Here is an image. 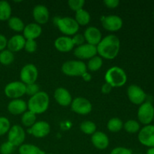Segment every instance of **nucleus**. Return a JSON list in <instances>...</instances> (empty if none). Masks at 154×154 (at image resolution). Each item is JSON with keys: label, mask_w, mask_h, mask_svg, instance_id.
I'll return each instance as SVG.
<instances>
[{"label": "nucleus", "mask_w": 154, "mask_h": 154, "mask_svg": "<svg viewBox=\"0 0 154 154\" xmlns=\"http://www.w3.org/2000/svg\"><path fill=\"white\" fill-rule=\"evenodd\" d=\"M120 41L115 35H109L103 38L96 46L97 54L102 58L111 60L115 59L120 52Z\"/></svg>", "instance_id": "obj_1"}, {"label": "nucleus", "mask_w": 154, "mask_h": 154, "mask_svg": "<svg viewBox=\"0 0 154 154\" xmlns=\"http://www.w3.org/2000/svg\"><path fill=\"white\" fill-rule=\"evenodd\" d=\"M50 104V98L47 93L40 91L37 94L31 96L27 102L29 111L35 114H41L48 110Z\"/></svg>", "instance_id": "obj_2"}, {"label": "nucleus", "mask_w": 154, "mask_h": 154, "mask_svg": "<svg viewBox=\"0 0 154 154\" xmlns=\"http://www.w3.org/2000/svg\"><path fill=\"white\" fill-rule=\"evenodd\" d=\"M105 82L109 84L112 87H121L127 81L126 72L118 66L110 68L105 75Z\"/></svg>", "instance_id": "obj_3"}, {"label": "nucleus", "mask_w": 154, "mask_h": 154, "mask_svg": "<svg viewBox=\"0 0 154 154\" xmlns=\"http://www.w3.org/2000/svg\"><path fill=\"white\" fill-rule=\"evenodd\" d=\"M61 69L64 75L71 77H81L87 72V65L81 60L66 61L63 64Z\"/></svg>", "instance_id": "obj_4"}, {"label": "nucleus", "mask_w": 154, "mask_h": 154, "mask_svg": "<svg viewBox=\"0 0 154 154\" xmlns=\"http://www.w3.org/2000/svg\"><path fill=\"white\" fill-rule=\"evenodd\" d=\"M56 24L60 31L65 35L69 37L77 34L80 27L75 18L69 17L58 18L56 21Z\"/></svg>", "instance_id": "obj_5"}, {"label": "nucleus", "mask_w": 154, "mask_h": 154, "mask_svg": "<svg viewBox=\"0 0 154 154\" xmlns=\"http://www.w3.org/2000/svg\"><path fill=\"white\" fill-rule=\"evenodd\" d=\"M138 120L144 126L150 125L154 118V106L150 102H144L139 106L137 112Z\"/></svg>", "instance_id": "obj_6"}, {"label": "nucleus", "mask_w": 154, "mask_h": 154, "mask_svg": "<svg viewBox=\"0 0 154 154\" xmlns=\"http://www.w3.org/2000/svg\"><path fill=\"white\" fill-rule=\"evenodd\" d=\"M38 76V71L34 64L29 63L21 69L20 78L24 84H31L35 83Z\"/></svg>", "instance_id": "obj_7"}, {"label": "nucleus", "mask_w": 154, "mask_h": 154, "mask_svg": "<svg viewBox=\"0 0 154 154\" xmlns=\"http://www.w3.org/2000/svg\"><path fill=\"white\" fill-rule=\"evenodd\" d=\"M4 92L8 98L20 99L26 94V84L21 81H13L5 86Z\"/></svg>", "instance_id": "obj_8"}, {"label": "nucleus", "mask_w": 154, "mask_h": 154, "mask_svg": "<svg viewBox=\"0 0 154 154\" xmlns=\"http://www.w3.org/2000/svg\"><path fill=\"white\" fill-rule=\"evenodd\" d=\"M127 96L129 100L132 104L136 105H141L146 102L147 94L141 87L139 86L132 84L129 86L127 89Z\"/></svg>", "instance_id": "obj_9"}, {"label": "nucleus", "mask_w": 154, "mask_h": 154, "mask_svg": "<svg viewBox=\"0 0 154 154\" xmlns=\"http://www.w3.org/2000/svg\"><path fill=\"white\" fill-rule=\"evenodd\" d=\"M26 138V132L22 126L14 125L8 132V141L13 144L15 147L23 144Z\"/></svg>", "instance_id": "obj_10"}, {"label": "nucleus", "mask_w": 154, "mask_h": 154, "mask_svg": "<svg viewBox=\"0 0 154 154\" xmlns=\"http://www.w3.org/2000/svg\"><path fill=\"white\" fill-rule=\"evenodd\" d=\"M72 111L80 115H87L91 112L93 105L88 99L83 97H77L71 104Z\"/></svg>", "instance_id": "obj_11"}, {"label": "nucleus", "mask_w": 154, "mask_h": 154, "mask_svg": "<svg viewBox=\"0 0 154 154\" xmlns=\"http://www.w3.org/2000/svg\"><path fill=\"white\" fill-rule=\"evenodd\" d=\"M138 138L142 145L149 148L154 147V125H147L140 129Z\"/></svg>", "instance_id": "obj_12"}, {"label": "nucleus", "mask_w": 154, "mask_h": 154, "mask_svg": "<svg viewBox=\"0 0 154 154\" xmlns=\"http://www.w3.org/2000/svg\"><path fill=\"white\" fill-rule=\"evenodd\" d=\"M102 26L109 32L119 31L123 27V20L117 15H108L102 17L101 19Z\"/></svg>", "instance_id": "obj_13"}, {"label": "nucleus", "mask_w": 154, "mask_h": 154, "mask_svg": "<svg viewBox=\"0 0 154 154\" xmlns=\"http://www.w3.org/2000/svg\"><path fill=\"white\" fill-rule=\"evenodd\" d=\"M74 54L79 60H90L97 54L96 46L84 44L81 46L77 47L74 51Z\"/></svg>", "instance_id": "obj_14"}, {"label": "nucleus", "mask_w": 154, "mask_h": 154, "mask_svg": "<svg viewBox=\"0 0 154 154\" xmlns=\"http://www.w3.org/2000/svg\"><path fill=\"white\" fill-rule=\"evenodd\" d=\"M51 132V126L45 121L35 122L32 126L27 129V132L38 138L46 137Z\"/></svg>", "instance_id": "obj_15"}, {"label": "nucleus", "mask_w": 154, "mask_h": 154, "mask_svg": "<svg viewBox=\"0 0 154 154\" xmlns=\"http://www.w3.org/2000/svg\"><path fill=\"white\" fill-rule=\"evenodd\" d=\"M32 16L36 23L41 26L48 22L50 13L46 6L43 5H37L32 10Z\"/></svg>", "instance_id": "obj_16"}, {"label": "nucleus", "mask_w": 154, "mask_h": 154, "mask_svg": "<svg viewBox=\"0 0 154 154\" xmlns=\"http://www.w3.org/2000/svg\"><path fill=\"white\" fill-rule=\"evenodd\" d=\"M84 38L87 44L97 46L102 39V32L100 30L95 26H89L84 32Z\"/></svg>", "instance_id": "obj_17"}, {"label": "nucleus", "mask_w": 154, "mask_h": 154, "mask_svg": "<svg viewBox=\"0 0 154 154\" xmlns=\"http://www.w3.org/2000/svg\"><path fill=\"white\" fill-rule=\"evenodd\" d=\"M54 99L61 106L67 107L72 104V97L68 90L63 87H59L54 91Z\"/></svg>", "instance_id": "obj_18"}, {"label": "nucleus", "mask_w": 154, "mask_h": 154, "mask_svg": "<svg viewBox=\"0 0 154 154\" xmlns=\"http://www.w3.org/2000/svg\"><path fill=\"white\" fill-rule=\"evenodd\" d=\"M23 32L26 40H35L42 35V28L36 23H31L25 26Z\"/></svg>", "instance_id": "obj_19"}, {"label": "nucleus", "mask_w": 154, "mask_h": 154, "mask_svg": "<svg viewBox=\"0 0 154 154\" xmlns=\"http://www.w3.org/2000/svg\"><path fill=\"white\" fill-rule=\"evenodd\" d=\"M54 47L60 52L67 53L72 51L75 47L72 39L69 36H61L54 42Z\"/></svg>", "instance_id": "obj_20"}, {"label": "nucleus", "mask_w": 154, "mask_h": 154, "mask_svg": "<svg viewBox=\"0 0 154 154\" xmlns=\"http://www.w3.org/2000/svg\"><path fill=\"white\" fill-rule=\"evenodd\" d=\"M27 109V102L20 99H13L8 105V111L13 115L23 114Z\"/></svg>", "instance_id": "obj_21"}, {"label": "nucleus", "mask_w": 154, "mask_h": 154, "mask_svg": "<svg viewBox=\"0 0 154 154\" xmlns=\"http://www.w3.org/2000/svg\"><path fill=\"white\" fill-rule=\"evenodd\" d=\"M92 144L99 150H105L109 145V138L103 132H96L92 135Z\"/></svg>", "instance_id": "obj_22"}, {"label": "nucleus", "mask_w": 154, "mask_h": 154, "mask_svg": "<svg viewBox=\"0 0 154 154\" xmlns=\"http://www.w3.org/2000/svg\"><path fill=\"white\" fill-rule=\"evenodd\" d=\"M26 39L21 35H14L12 36L7 43L8 50L12 53L18 52L24 48Z\"/></svg>", "instance_id": "obj_23"}, {"label": "nucleus", "mask_w": 154, "mask_h": 154, "mask_svg": "<svg viewBox=\"0 0 154 154\" xmlns=\"http://www.w3.org/2000/svg\"><path fill=\"white\" fill-rule=\"evenodd\" d=\"M19 154H45L44 150L32 144H23L18 149Z\"/></svg>", "instance_id": "obj_24"}, {"label": "nucleus", "mask_w": 154, "mask_h": 154, "mask_svg": "<svg viewBox=\"0 0 154 154\" xmlns=\"http://www.w3.org/2000/svg\"><path fill=\"white\" fill-rule=\"evenodd\" d=\"M11 17V7L7 1H0V20H8Z\"/></svg>", "instance_id": "obj_25"}, {"label": "nucleus", "mask_w": 154, "mask_h": 154, "mask_svg": "<svg viewBox=\"0 0 154 154\" xmlns=\"http://www.w3.org/2000/svg\"><path fill=\"white\" fill-rule=\"evenodd\" d=\"M8 25L9 28L14 32H23L25 27V24L22 20L18 17H11L10 19L8 20Z\"/></svg>", "instance_id": "obj_26"}, {"label": "nucleus", "mask_w": 154, "mask_h": 154, "mask_svg": "<svg viewBox=\"0 0 154 154\" xmlns=\"http://www.w3.org/2000/svg\"><path fill=\"white\" fill-rule=\"evenodd\" d=\"M75 20L79 26H86L90 22V14L83 8L75 13Z\"/></svg>", "instance_id": "obj_27"}, {"label": "nucleus", "mask_w": 154, "mask_h": 154, "mask_svg": "<svg viewBox=\"0 0 154 154\" xmlns=\"http://www.w3.org/2000/svg\"><path fill=\"white\" fill-rule=\"evenodd\" d=\"M102 64H103V60L102 57L99 56H95L93 58L89 60L87 65V70H90V72H97L102 68Z\"/></svg>", "instance_id": "obj_28"}, {"label": "nucleus", "mask_w": 154, "mask_h": 154, "mask_svg": "<svg viewBox=\"0 0 154 154\" xmlns=\"http://www.w3.org/2000/svg\"><path fill=\"white\" fill-rule=\"evenodd\" d=\"M36 114L30 111H26L22 114L21 117V123L26 127L30 128L35 123Z\"/></svg>", "instance_id": "obj_29"}, {"label": "nucleus", "mask_w": 154, "mask_h": 154, "mask_svg": "<svg viewBox=\"0 0 154 154\" xmlns=\"http://www.w3.org/2000/svg\"><path fill=\"white\" fill-rule=\"evenodd\" d=\"M107 128L111 132H117L123 128V123L120 118L113 117L108 120Z\"/></svg>", "instance_id": "obj_30"}, {"label": "nucleus", "mask_w": 154, "mask_h": 154, "mask_svg": "<svg viewBox=\"0 0 154 154\" xmlns=\"http://www.w3.org/2000/svg\"><path fill=\"white\" fill-rule=\"evenodd\" d=\"M80 129L81 132L86 135H93L96 132V125L94 122L86 120L81 123Z\"/></svg>", "instance_id": "obj_31"}, {"label": "nucleus", "mask_w": 154, "mask_h": 154, "mask_svg": "<svg viewBox=\"0 0 154 154\" xmlns=\"http://www.w3.org/2000/svg\"><path fill=\"white\" fill-rule=\"evenodd\" d=\"M123 128L129 134H135L141 129L140 123L137 120H129L123 123Z\"/></svg>", "instance_id": "obj_32"}, {"label": "nucleus", "mask_w": 154, "mask_h": 154, "mask_svg": "<svg viewBox=\"0 0 154 154\" xmlns=\"http://www.w3.org/2000/svg\"><path fill=\"white\" fill-rule=\"evenodd\" d=\"M14 60V53L8 50H4L0 52V63L4 66H9Z\"/></svg>", "instance_id": "obj_33"}, {"label": "nucleus", "mask_w": 154, "mask_h": 154, "mask_svg": "<svg viewBox=\"0 0 154 154\" xmlns=\"http://www.w3.org/2000/svg\"><path fill=\"white\" fill-rule=\"evenodd\" d=\"M11 129V123L7 117H0V136L8 133Z\"/></svg>", "instance_id": "obj_34"}, {"label": "nucleus", "mask_w": 154, "mask_h": 154, "mask_svg": "<svg viewBox=\"0 0 154 154\" xmlns=\"http://www.w3.org/2000/svg\"><path fill=\"white\" fill-rule=\"evenodd\" d=\"M84 4H85V1L84 0H69L68 2L69 8L75 12L83 9Z\"/></svg>", "instance_id": "obj_35"}, {"label": "nucleus", "mask_w": 154, "mask_h": 154, "mask_svg": "<svg viewBox=\"0 0 154 154\" xmlns=\"http://www.w3.org/2000/svg\"><path fill=\"white\" fill-rule=\"evenodd\" d=\"M15 147L9 141L4 142L0 146V153L1 154H12L14 150Z\"/></svg>", "instance_id": "obj_36"}, {"label": "nucleus", "mask_w": 154, "mask_h": 154, "mask_svg": "<svg viewBox=\"0 0 154 154\" xmlns=\"http://www.w3.org/2000/svg\"><path fill=\"white\" fill-rule=\"evenodd\" d=\"M38 92H40V88H39V86L35 83L26 85V94L29 96L30 97L37 94Z\"/></svg>", "instance_id": "obj_37"}, {"label": "nucleus", "mask_w": 154, "mask_h": 154, "mask_svg": "<svg viewBox=\"0 0 154 154\" xmlns=\"http://www.w3.org/2000/svg\"><path fill=\"white\" fill-rule=\"evenodd\" d=\"M37 48L38 45L35 40H26L23 49L26 52L29 53V54H32V53L35 52Z\"/></svg>", "instance_id": "obj_38"}, {"label": "nucleus", "mask_w": 154, "mask_h": 154, "mask_svg": "<svg viewBox=\"0 0 154 154\" xmlns=\"http://www.w3.org/2000/svg\"><path fill=\"white\" fill-rule=\"evenodd\" d=\"M72 39L74 45H75V46L78 47L84 45V44H85L84 43V42H85V38H84V35L77 33V34H75V35H73V37L72 38Z\"/></svg>", "instance_id": "obj_39"}, {"label": "nucleus", "mask_w": 154, "mask_h": 154, "mask_svg": "<svg viewBox=\"0 0 154 154\" xmlns=\"http://www.w3.org/2000/svg\"><path fill=\"white\" fill-rule=\"evenodd\" d=\"M110 154H132V151L126 147H117L113 149Z\"/></svg>", "instance_id": "obj_40"}, {"label": "nucleus", "mask_w": 154, "mask_h": 154, "mask_svg": "<svg viewBox=\"0 0 154 154\" xmlns=\"http://www.w3.org/2000/svg\"><path fill=\"white\" fill-rule=\"evenodd\" d=\"M104 4L108 8L114 9L118 7L120 5V1L119 0H105Z\"/></svg>", "instance_id": "obj_41"}, {"label": "nucleus", "mask_w": 154, "mask_h": 154, "mask_svg": "<svg viewBox=\"0 0 154 154\" xmlns=\"http://www.w3.org/2000/svg\"><path fill=\"white\" fill-rule=\"evenodd\" d=\"M7 43L8 40L5 36L0 34V52L5 50V48H7Z\"/></svg>", "instance_id": "obj_42"}, {"label": "nucleus", "mask_w": 154, "mask_h": 154, "mask_svg": "<svg viewBox=\"0 0 154 154\" xmlns=\"http://www.w3.org/2000/svg\"><path fill=\"white\" fill-rule=\"evenodd\" d=\"M113 87L110 85L109 84L105 82L103 85L102 86V88H101V91L104 94H108L109 93H111V90H112Z\"/></svg>", "instance_id": "obj_43"}, {"label": "nucleus", "mask_w": 154, "mask_h": 154, "mask_svg": "<svg viewBox=\"0 0 154 154\" xmlns=\"http://www.w3.org/2000/svg\"><path fill=\"white\" fill-rule=\"evenodd\" d=\"M82 78H83V80H84V81H87V82H88V81H91V79H92V76H91V75H90V73H89V72H85V73L84 74V75H82Z\"/></svg>", "instance_id": "obj_44"}, {"label": "nucleus", "mask_w": 154, "mask_h": 154, "mask_svg": "<svg viewBox=\"0 0 154 154\" xmlns=\"http://www.w3.org/2000/svg\"><path fill=\"white\" fill-rule=\"evenodd\" d=\"M146 154H154V147H150L147 150Z\"/></svg>", "instance_id": "obj_45"}, {"label": "nucleus", "mask_w": 154, "mask_h": 154, "mask_svg": "<svg viewBox=\"0 0 154 154\" xmlns=\"http://www.w3.org/2000/svg\"><path fill=\"white\" fill-rule=\"evenodd\" d=\"M45 154H54V153H45Z\"/></svg>", "instance_id": "obj_46"}, {"label": "nucleus", "mask_w": 154, "mask_h": 154, "mask_svg": "<svg viewBox=\"0 0 154 154\" xmlns=\"http://www.w3.org/2000/svg\"><path fill=\"white\" fill-rule=\"evenodd\" d=\"M153 123H154V118H153ZM154 125V124H153Z\"/></svg>", "instance_id": "obj_47"}, {"label": "nucleus", "mask_w": 154, "mask_h": 154, "mask_svg": "<svg viewBox=\"0 0 154 154\" xmlns=\"http://www.w3.org/2000/svg\"><path fill=\"white\" fill-rule=\"evenodd\" d=\"M153 17H154V11H153Z\"/></svg>", "instance_id": "obj_48"}]
</instances>
